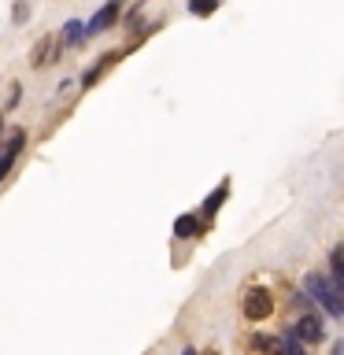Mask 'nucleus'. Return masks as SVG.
<instances>
[{
    "label": "nucleus",
    "mask_w": 344,
    "mask_h": 355,
    "mask_svg": "<svg viewBox=\"0 0 344 355\" xmlns=\"http://www.w3.org/2000/svg\"><path fill=\"white\" fill-rule=\"evenodd\" d=\"M304 288L311 293V300H315V304H322L329 311V315H344V293L337 288V282H333V277H326V274H307L304 277Z\"/></svg>",
    "instance_id": "1"
},
{
    "label": "nucleus",
    "mask_w": 344,
    "mask_h": 355,
    "mask_svg": "<svg viewBox=\"0 0 344 355\" xmlns=\"http://www.w3.org/2000/svg\"><path fill=\"white\" fill-rule=\"evenodd\" d=\"M270 311H274V300H270V293H266V288H252V293L244 296V318L263 322Z\"/></svg>",
    "instance_id": "2"
},
{
    "label": "nucleus",
    "mask_w": 344,
    "mask_h": 355,
    "mask_svg": "<svg viewBox=\"0 0 344 355\" xmlns=\"http://www.w3.org/2000/svg\"><path fill=\"white\" fill-rule=\"evenodd\" d=\"M293 333H296L300 340H307V344H318L322 337H326V329H322V318H318V315H304V318L296 322Z\"/></svg>",
    "instance_id": "3"
},
{
    "label": "nucleus",
    "mask_w": 344,
    "mask_h": 355,
    "mask_svg": "<svg viewBox=\"0 0 344 355\" xmlns=\"http://www.w3.org/2000/svg\"><path fill=\"white\" fill-rule=\"evenodd\" d=\"M119 8H122L119 0H108V4H104V8H100L96 15H93V22L85 26V33H104V30L111 26V22L119 19Z\"/></svg>",
    "instance_id": "4"
},
{
    "label": "nucleus",
    "mask_w": 344,
    "mask_h": 355,
    "mask_svg": "<svg viewBox=\"0 0 344 355\" xmlns=\"http://www.w3.org/2000/svg\"><path fill=\"white\" fill-rule=\"evenodd\" d=\"M252 348L263 352V355H285V340H277V337H255Z\"/></svg>",
    "instance_id": "5"
},
{
    "label": "nucleus",
    "mask_w": 344,
    "mask_h": 355,
    "mask_svg": "<svg viewBox=\"0 0 344 355\" xmlns=\"http://www.w3.org/2000/svg\"><path fill=\"white\" fill-rule=\"evenodd\" d=\"M329 263H333V282H337V288L344 293V244H337V248H333Z\"/></svg>",
    "instance_id": "6"
},
{
    "label": "nucleus",
    "mask_w": 344,
    "mask_h": 355,
    "mask_svg": "<svg viewBox=\"0 0 344 355\" xmlns=\"http://www.w3.org/2000/svg\"><path fill=\"white\" fill-rule=\"evenodd\" d=\"M174 233H178V237H196V233H200V222H196L193 215H182V218L174 222Z\"/></svg>",
    "instance_id": "7"
},
{
    "label": "nucleus",
    "mask_w": 344,
    "mask_h": 355,
    "mask_svg": "<svg viewBox=\"0 0 344 355\" xmlns=\"http://www.w3.org/2000/svg\"><path fill=\"white\" fill-rule=\"evenodd\" d=\"M115 60H119V55H115V52H111V55H104V60H100V63L93 67V71H85V78H82V85L89 89V85H93V82H96V78H100V74H104V71H108V67H111V63H115Z\"/></svg>",
    "instance_id": "8"
},
{
    "label": "nucleus",
    "mask_w": 344,
    "mask_h": 355,
    "mask_svg": "<svg viewBox=\"0 0 344 355\" xmlns=\"http://www.w3.org/2000/svg\"><path fill=\"white\" fill-rule=\"evenodd\" d=\"M226 196H230V185L222 182V185L215 189V193H211V196L204 200V211H207V215H215V211H218V204H222V200H226Z\"/></svg>",
    "instance_id": "9"
},
{
    "label": "nucleus",
    "mask_w": 344,
    "mask_h": 355,
    "mask_svg": "<svg viewBox=\"0 0 344 355\" xmlns=\"http://www.w3.org/2000/svg\"><path fill=\"white\" fill-rule=\"evenodd\" d=\"M52 52H55V41H41V49L33 52V67H44V63H52Z\"/></svg>",
    "instance_id": "10"
},
{
    "label": "nucleus",
    "mask_w": 344,
    "mask_h": 355,
    "mask_svg": "<svg viewBox=\"0 0 344 355\" xmlns=\"http://www.w3.org/2000/svg\"><path fill=\"white\" fill-rule=\"evenodd\" d=\"M82 33H85L82 22H67V26H63V41L67 44H78V41H82Z\"/></svg>",
    "instance_id": "11"
},
{
    "label": "nucleus",
    "mask_w": 344,
    "mask_h": 355,
    "mask_svg": "<svg viewBox=\"0 0 344 355\" xmlns=\"http://www.w3.org/2000/svg\"><path fill=\"white\" fill-rule=\"evenodd\" d=\"M215 8H218V0H193V4H189V11H193V15H211Z\"/></svg>",
    "instance_id": "12"
},
{
    "label": "nucleus",
    "mask_w": 344,
    "mask_h": 355,
    "mask_svg": "<svg viewBox=\"0 0 344 355\" xmlns=\"http://www.w3.org/2000/svg\"><path fill=\"white\" fill-rule=\"evenodd\" d=\"M285 355H304V348H300V337L293 329H289V337H285Z\"/></svg>",
    "instance_id": "13"
},
{
    "label": "nucleus",
    "mask_w": 344,
    "mask_h": 355,
    "mask_svg": "<svg viewBox=\"0 0 344 355\" xmlns=\"http://www.w3.org/2000/svg\"><path fill=\"white\" fill-rule=\"evenodd\" d=\"M8 166H11V155H8V152H0V178L8 174Z\"/></svg>",
    "instance_id": "14"
},
{
    "label": "nucleus",
    "mask_w": 344,
    "mask_h": 355,
    "mask_svg": "<svg viewBox=\"0 0 344 355\" xmlns=\"http://www.w3.org/2000/svg\"><path fill=\"white\" fill-rule=\"evenodd\" d=\"M333 355H344V340L337 344V348H333Z\"/></svg>",
    "instance_id": "15"
},
{
    "label": "nucleus",
    "mask_w": 344,
    "mask_h": 355,
    "mask_svg": "<svg viewBox=\"0 0 344 355\" xmlns=\"http://www.w3.org/2000/svg\"><path fill=\"white\" fill-rule=\"evenodd\" d=\"M185 355H196V352H193V348H185Z\"/></svg>",
    "instance_id": "16"
},
{
    "label": "nucleus",
    "mask_w": 344,
    "mask_h": 355,
    "mask_svg": "<svg viewBox=\"0 0 344 355\" xmlns=\"http://www.w3.org/2000/svg\"><path fill=\"white\" fill-rule=\"evenodd\" d=\"M0 130H4V122H0Z\"/></svg>",
    "instance_id": "17"
},
{
    "label": "nucleus",
    "mask_w": 344,
    "mask_h": 355,
    "mask_svg": "<svg viewBox=\"0 0 344 355\" xmlns=\"http://www.w3.org/2000/svg\"><path fill=\"white\" fill-rule=\"evenodd\" d=\"M207 355H215V352H207Z\"/></svg>",
    "instance_id": "18"
}]
</instances>
